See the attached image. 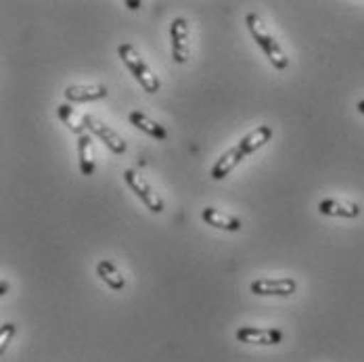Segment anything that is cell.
Returning <instances> with one entry per match:
<instances>
[{"instance_id":"9c48e42d","label":"cell","mask_w":364,"mask_h":362,"mask_svg":"<svg viewBox=\"0 0 364 362\" xmlns=\"http://www.w3.org/2000/svg\"><path fill=\"white\" fill-rule=\"evenodd\" d=\"M318 212L323 216L333 218H358L360 216V206L348 199H325L318 203Z\"/></svg>"},{"instance_id":"8fae6325","label":"cell","mask_w":364,"mask_h":362,"mask_svg":"<svg viewBox=\"0 0 364 362\" xmlns=\"http://www.w3.org/2000/svg\"><path fill=\"white\" fill-rule=\"evenodd\" d=\"M128 119H130L132 126H136L141 132L149 134L151 139H157V141H166V139H168V130H166L161 124L153 122V119H151L146 113H143V111H130Z\"/></svg>"},{"instance_id":"7a4b0ae2","label":"cell","mask_w":364,"mask_h":362,"mask_svg":"<svg viewBox=\"0 0 364 362\" xmlns=\"http://www.w3.org/2000/svg\"><path fill=\"white\" fill-rule=\"evenodd\" d=\"M117 55H119V59L124 61V65L130 70V73L134 75V80L145 88V92L155 95V92L161 88L159 78L151 72V68L146 65L145 59L141 57V53H139L132 44H128V42L119 44V46H117Z\"/></svg>"},{"instance_id":"5bb4252c","label":"cell","mask_w":364,"mask_h":362,"mask_svg":"<svg viewBox=\"0 0 364 362\" xmlns=\"http://www.w3.org/2000/svg\"><path fill=\"white\" fill-rule=\"evenodd\" d=\"M77 159H80V172L84 176H92L95 174V151H92L90 134L77 137Z\"/></svg>"},{"instance_id":"52a82bcc","label":"cell","mask_w":364,"mask_h":362,"mask_svg":"<svg viewBox=\"0 0 364 362\" xmlns=\"http://www.w3.org/2000/svg\"><path fill=\"white\" fill-rule=\"evenodd\" d=\"M235 337L241 344H250V346H277V344L283 341V331H279V329L241 326Z\"/></svg>"},{"instance_id":"5b68a950","label":"cell","mask_w":364,"mask_h":362,"mask_svg":"<svg viewBox=\"0 0 364 362\" xmlns=\"http://www.w3.org/2000/svg\"><path fill=\"white\" fill-rule=\"evenodd\" d=\"M84 122H86V128L95 134V137H99L105 145L109 147V151H113L115 155H124L126 153V141L111 128L107 124H103L101 119H97V117H92V115H84Z\"/></svg>"},{"instance_id":"9a60e30c","label":"cell","mask_w":364,"mask_h":362,"mask_svg":"<svg viewBox=\"0 0 364 362\" xmlns=\"http://www.w3.org/2000/svg\"><path fill=\"white\" fill-rule=\"evenodd\" d=\"M97 275L101 277V281L103 283H107V287L113 291H122L126 287V279H124V275L117 270V266L109 262V260H101L99 264H97Z\"/></svg>"},{"instance_id":"3957f363","label":"cell","mask_w":364,"mask_h":362,"mask_svg":"<svg viewBox=\"0 0 364 362\" xmlns=\"http://www.w3.org/2000/svg\"><path fill=\"white\" fill-rule=\"evenodd\" d=\"M124 181H126V184L132 188V193L145 203L153 214H161L164 212V199H161V195L145 181V176H141L136 170H126L124 172Z\"/></svg>"},{"instance_id":"8992f818","label":"cell","mask_w":364,"mask_h":362,"mask_svg":"<svg viewBox=\"0 0 364 362\" xmlns=\"http://www.w3.org/2000/svg\"><path fill=\"white\" fill-rule=\"evenodd\" d=\"M252 293L259 297H289L297 291V283L285 277V279H257L252 283Z\"/></svg>"},{"instance_id":"d6986e66","label":"cell","mask_w":364,"mask_h":362,"mask_svg":"<svg viewBox=\"0 0 364 362\" xmlns=\"http://www.w3.org/2000/svg\"><path fill=\"white\" fill-rule=\"evenodd\" d=\"M6 291H9V283H0V295H6Z\"/></svg>"},{"instance_id":"e0dca14e","label":"cell","mask_w":364,"mask_h":362,"mask_svg":"<svg viewBox=\"0 0 364 362\" xmlns=\"http://www.w3.org/2000/svg\"><path fill=\"white\" fill-rule=\"evenodd\" d=\"M15 333H17V326L13 325V323H4V325L0 326V354L6 352V348L13 341Z\"/></svg>"},{"instance_id":"ba28073f","label":"cell","mask_w":364,"mask_h":362,"mask_svg":"<svg viewBox=\"0 0 364 362\" xmlns=\"http://www.w3.org/2000/svg\"><path fill=\"white\" fill-rule=\"evenodd\" d=\"M109 90L103 84H73L65 88V99L70 103H92V101H101L107 99Z\"/></svg>"},{"instance_id":"2e32d148","label":"cell","mask_w":364,"mask_h":362,"mask_svg":"<svg viewBox=\"0 0 364 362\" xmlns=\"http://www.w3.org/2000/svg\"><path fill=\"white\" fill-rule=\"evenodd\" d=\"M57 113H59L61 122H63L72 132H75L77 137L86 134L84 130H88V128H86L84 115H82V113H77L72 105H68V103H65V105H59V107H57Z\"/></svg>"},{"instance_id":"6da1fadb","label":"cell","mask_w":364,"mask_h":362,"mask_svg":"<svg viewBox=\"0 0 364 362\" xmlns=\"http://www.w3.org/2000/svg\"><path fill=\"white\" fill-rule=\"evenodd\" d=\"M245 23H247V28H250L254 40L257 42V46L264 50V55L268 57V61L274 65V70H287L289 59H287L285 50L281 48V44L274 40V36L266 30V26L262 23V19L255 13H250L245 17Z\"/></svg>"},{"instance_id":"ac0fdd59","label":"cell","mask_w":364,"mask_h":362,"mask_svg":"<svg viewBox=\"0 0 364 362\" xmlns=\"http://www.w3.org/2000/svg\"><path fill=\"white\" fill-rule=\"evenodd\" d=\"M126 6H130V9H139V6H141V2H134V0H126Z\"/></svg>"},{"instance_id":"30bf717a","label":"cell","mask_w":364,"mask_h":362,"mask_svg":"<svg viewBox=\"0 0 364 362\" xmlns=\"http://www.w3.org/2000/svg\"><path fill=\"white\" fill-rule=\"evenodd\" d=\"M201 218L203 222H208L210 226L218 228V230H226V233H239L241 230V220L237 216H230V214H224L220 210H214V208H205L201 212Z\"/></svg>"},{"instance_id":"ffe728a7","label":"cell","mask_w":364,"mask_h":362,"mask_svg":"<svg viewBox=\"0 0 364 362\" xmlns=\"http://www.w3.org/2000/svg\"><path fill=\"white\" fill-rule=\"evenodd\" d=\"M356 107H358V111L364 115V101H358V105H356Z\"/></svg>"},{"instance_id":"7c38bea8","label":"cell","mask_w":364,"mask_h":362,"mask_svg":"<svg viewBox=\"0 0 364 362\" xmlns=\"http://www.w3.org/2000/svg\"><path fill=\"white\" fill-rule=\"evenodd\" d=\"M245 155L239 151V147H232V149H228L224 155H220V159L214 164V168H212V172H210V176L214 179V181H222L224 176H228L239 164H241V159H243Z\"/></svg>"},{"instance_id":"277c9868","label":"cell","mask_w":364,"mask_h":362,"mask_svg":"<svg viewBox=\"0 0 364 362\" xmlns=\"http://www.w3.org/2000/svg\"><path fill=\"white\" fill-rule=\"evenodd\" d=\"M170 38H172V59L174 63H186L191 57V42H188V21L184 17H176L170 23Z\"/></svg>"},{"instance_id":"4fadbf2b","label":"cell","mask_w":364,"mask_h":362,"mask_svg":"<svg viewBox=\"0 0 364 362\" xmlns=\"http://www.w3.org/2000/svg\"><path fill=\"white\" fill-rule=\"evenodd\" d=\"M270 139H272V128L270 126H257L250 134H245L237 147H239V151L243 155H252L257 149H262V147L266 145Z\"/></svg>"}]
</instances>
